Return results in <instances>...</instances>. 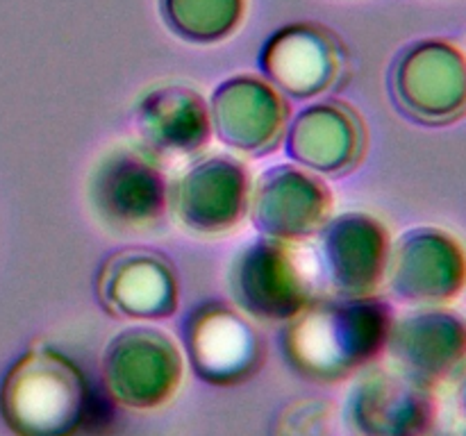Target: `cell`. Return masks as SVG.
Masks as SVG:
<instances>
[{
	"label": "cell",
	"instance_id": "cell-1",
	"mask_svg": "<svg viewBox=\"0 0 466 436\" xmlns=\"http://www.w3.org/2000/svg\"><path fill=\"white\" fill-rule=\"evenodd\" d=\"M85 404L80 371L48 350L25 354L5 377L0 393L5 422L18 436H68L80 425Z\"/></svg>",
	"mask_w": 466,
	"mask_h": 436
},
{
	"label": "cell",
	"instance_id": "cell-2",
	"mask_svg": "<svg viewBox=\"0 0 466 436\" xmlns=\"http://www.w3.org/2000/svg\"><path fill=\"white\" fill-rule=\"evenodd\" d=\"M385 336V307L339 304L314 309L300 318L287 345L296 366L312 375L335 377L371 357Z\"/></svg>",
	"mask_w": 466,
	"mask_h": 436
},
{
	"label": "cell",
	"instance_id": "cell-3",
	"mask_svg": "<svg viewBox=\"0 0 466 436\" xmlns=\"http://www.w3.org/2000/svg\"><path fill=\"white\" fill-rule=\"evenodd\" d=\"M105 380L118 402L155 407L180 382V354L164 334L130 330L109 345L105 354Z\"/></svg>",
	"mask_w": 466,
	"mask_h": 436
},
{
	"label": "cell",
	"instance_id": "cell-4",
	"mask_svg": "<svg viewBox=\"0 0 466 436\" xmlns=\"http://www.w3.org/2000/svg\"><path fill=\"white\" fill-rule=\"evenodd\" d=\"M396 91L421 121H451L466 112V57L441 41L417 45L400 59Z\"/></svg>",
	"mask_w": 466,
	"mask_h": 436
},
{
	"label": "cell",
	"instance_id": "cell-5",
	"mask_svg": "<svg viewBox=\"0 0 466 436\" xmlns=\"http://www.w3.org/2000/svg\"><path fill=\"white\" fill-rule=\"evenodd\" d=\"M466 284L464 250L453 236L419 230L400 241L394 259V286L403 298L444 302Z\"/></svg>",
	"mask_w": 466,
	"mask_h": 436
},
{
	"label": "cell",
	"instance_id": "cell-6",
	"mask_svg": "<svg viewBox=\"0 0 466 436\" xmlns=\"http://www.w3.org/2000/svg\"><path fill=\"white\" fill-rule=\"evenodd\" d=\"M432 404L419 380L376 375L358 386L350 425L358 436H423Z\"/></svg>",
	"mask_w": 466,
	"mask_h": 436
},
{
	"label": "cell",
	"instance_id": "cell-7",
	"mask_svg": "<svg viewBox=\"0 0 466 436\" xmlns=\"http://www.w3.org/2000/svg\"><path fill=\"white\" fill-rule=\"evenodd\" d=\"M394 354L414 380H440L466 359V322L446 312L408 318L394 332Z\"/></svg>",
	"mask_w": 466,
	"mask_h": 436
},
{
	"label": "cell",
	"instance_id": "cell-8",
	"mask_svg": "<svg viewBox=\"0 0 466 436\" xmlns=\"http://www.w3.org/2000/svg\"><path fill=\"white\" fill-rule=\"evenodd\" d=\"M339 50L321 30L294 25L280 32L264 53V66L291 94H317L337 75Z\"/></svg>",
	"mask_w": 466,
	"mask_h": 436
},
{
	"label": "cell",
	"instance_id": "cell-9",
	"mask_svg": "<svg viewBox=\"0 0 466 436\" xmlns=\"http://www.w3.org/2000/svg\"><path fill=\"white\" fill-rule=\"evenodd\" d=\"M182 221L198 230H221L239 218L244 204V175L230 162H205L182 180Z\"/></svg>",
	"mask_w": 466,
	"mask_h": 436
},
{
	"label": "cell",
	"instance_id": "cell-10",
	"mask_svg": "<svg viewBox=\"0 0 466 436\" xmlns=\"http://www.w3.org/2000/svg\"><path fill=\"white\" fill-rule=\"evenodd\" d=\"M278 248L259 245L250 250L237 271V293L248 312L258 316L285 318L299 312L303 286L289 259Z\"/></svg>",
	"mask_w": 466,
	"mask_h": 436
},
{
	"label": "cell",
	"instance_id": "cell-11",
	"mask_svg": "<svg viewBox=\"0 0 466 436\" xmlns=\"http://www.w3.org/2000/svg\"><path fill=\"white\" fill-rule=\"evenodd\" d=\"M189 352L200 375L212 382H230L253 366L255 339L244 322L217 309L191 327Z\"/></svg>",
	"mask_w": 466,
	"mask_h": 436
},
{
	"label": "cell",
	"instance_id": "cell-12",
	"mask_svg": "<svg viewBox=\"0 0 466 436\" xmlns=\"http://www.w3.org/2000/svg\"><path fill=\"white\" fill-rule=\"evenodd\" d=\"M328 209L326 189L294 171H276L264 177L258 198V221L267 232L282 236L305 234L321 223Z\"/></svg>",
	"mask_w": 466,
	"mask_h": 436
},
{
	"label": "cell",
	"instance_id": "cell-13",
	"mask_svg": "<svg viewBox=\"0 0 466 436\" xmlns=\"http://www.w3.org/2000/svg\"><path fill=\"white\" fill-rule=\"evenodd\" d=\"M385 257V234L380 225L364 216H344L330 230L328 262L330 275L341 289L358 293L380 277Z\"/></svg>",
	"mask_w": 466,
	"mask_h": 436
},
{
	"label": "cell",
	"instance_id": "cell-14",
	"mask_svg": "<svg viewBox=\"0 0 466 436\" xmlns=\"http://www.w3.org/2000/svg\"><path fill=\"white\" fill-rule=\"evenodd\" d=\"M100 198L112 221L146 223L162 212V177L137 157L123 154L103 168Z\"/></svg>",
	"mask_w": 466,
	"mask_h": 436
},
{
	"label": "cell",
	"instance_id": "cell-15",
	"mask_svg": "<svg viewBox=\"0 0 466 436\" xmlns=\"http://www.w3.org/2000/svg\"><path fill=\"white\" fill-rule=\"evenodd\" d=\"M148 139L168 150H191L205 139L203 103L198 95L182 89H164L150 95L141 109Z\"/></svg>",
	"mask_w": 466,
	"mask_h": 436
},
{
	"label": "cell",
	"instance_id": "cell-16",
	"mask_svg": "<svg viewBox=\"0 0 466 436\" xmlns=\"http://www.w3.org/2000/svg\"><path fill=\"white\" fill-rule=\"evenodd\" d=\"M214 116H217V125L223 139L235 144L237 148L255 150L271 144L273 136L280 132L282 109L271 89L258 84L250 112H241L223 91H218L217 103H214Z\"/></svg>",
	"mask_w": 466,
	"mask_h": 436
},
{
	"label": "cell",
	"instance_id": "cell-17",
	"mask_svg": "<svg viewBox=\"0 0 466 436\" xmlns=\"http://www.w3.org/2000/svg\"><path fill=\"white\" fill-rule=\"evenodd\" d=\"M109 293L121 312L135 316H159L171 312V277L153 259H127L114 271Z\"/></svg>",
	"mask_w": 466,
	"mask_h": 436
},
{
	"label": "cell",
	"instance_id": "cell-18",
	"mask_svg": "<svg viewBox=\"0 0 466 436\" xmlns=\"http://www.w3.org/2000/svg\"><path fill=\"white\" fill-rule=\"evenodd\" d=\"M291 144H294L296 157L303 162H308L319 144H326L321 168L330 171V168L344 166L350 159L355 148V130L344 112H332V107H314L296 123Z\"/></svg>",
	"mask_w": 466,
	"mask_h": 436
},
{
	"label": "cell",
	"instance_id": "cell-19",
	"mask_svg": "<svg viewBox=\"0 0 466 436\" xmlns=\"http://www.w3.org/2000/svg\"><path fill=\"white\" fill-rule=\"evenodd\" d=\"M244 0H164L173 30L194 41L223 39L239 23Z\"/></svg>",
	"mask_w": 466,
	"mask_h": 436
},
{
	"label": "cell",
	"instance_id": "cell-20",
	"mask_svg": "<svg viewBox=\"0 0 466 436\" xmlns=\"http://www.w3.org/2000/svg\"><path fill=\"white\" fill-rule=\"evenodd\" d=\"M462 407H464V411H466V380H464V384H462Z\"/></svg>",
	"mask_w": 466,
	"mask_h": 436
}]
</instances>
